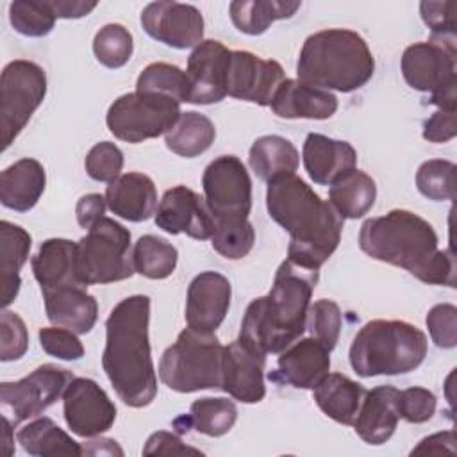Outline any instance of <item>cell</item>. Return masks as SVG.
<instances>
[{
    "label": "cell",
    "instance_id": "8fae6325",
    "mask_svg": "<svg viewBox=\"0 0 457 457\" xmlns=\"http://www.w3.org/2000/svg\"><path fill=\"white\" fill-rule=\"evenodd\" d=\"M204 198L216 221L248 220L252 180L236 155H220L207 164L202 177Z\"/></svg>",
    "mask_w": 457,
    "mask_h": 457
},
{
    "label": "cell",
    "instance_id": "277c9868",
    "mask_svg": "<svg viewBox=\"0 0 457 457\" xmlns=\"http://www.w3.org/2000/svg\"><path fill=\"white\" fill-rule=\"evenodd\" d=\"M316 284L318 270L286 259L275 273L270 293L248 303L237 339L262 355L286 350L305 330Z\"/></svg>",
    "mask_w": 457,
    "mask_h": 457
},
{
    "label": "cell",
    "instance_id": "74e56055",
    "mask_svg": "<svg viewBox=\"0 0 457 457\" xmlns=\"http://www.w3.org/2000/svg\"><path fill=\"white\" fill-rule=\"evenodd\" d=\"M136 91L143 93H159L173 100L189 102L191 86L186 71L175 64L168 62H152L137 77Z\"/></svg>",
    "mask_w": 457,
    "mask_h": 457
},
{
    "label": "cell",
    "instance_id": "d590c367",
    "mask_svg": "<svg viewBox=\"0 0 457 457\" xmlns=\"http://www.w3.org/2000/svg\"><path fill=\"white\" fill-rule=\"evenodd\" d=\"M216 137L214 123L196 111L182 112L177 123L166 132L164 143L173 154L191 159L211 148Z\"/></svg>",
    "mask_w": 457,
    "mask_h": 457
},
{
    "label": "cell",
    "instance_id": "6da1fadb",
    "mask_svg": "<svg viewBox=\"0 0 457 457\" xmlns=\"http://www.w3.org/2000/svg\"><path fill=\"white\" fill-rule=\"evenodd\" d=\"M437 245L434 227L405 209L370 218L359 232V246L371 259L403 268L425 284L455 287V257Z\"/></svg>",
    "mask_w": 457,
    "mask_h": 457
},
{
    "label": "cell",
    "instance_id": "d4e9b609",
    "mask_svg": "<svg viewBox=\"0 0 457 457\" xmlns=\"http://www.w3.org/2000/svg\"><path fill=\"white\" fill-rule=\"evenodd\" d=\"M270 107L277 116L286 120H327L337 111V98L330 91L286 79L278 86Z\"/></svg>",
    "mask_w": 457,
    "mask_h": 457
},
{
    "label": "cell",
    "instance_id": "f1b7e54d",
    "mask_svg": "<svg viewBox=\"0 0 457 457\" xmlns=\"http://www.w3.org/2000/svg\"><path fill=\"white\" fill-rule=\"evenodd\" d=\"M30 246L32 237L25 228L7 220L0 221V296L4 309L18 296L20 270L27 262Z\"/></svg>",
    "mask_w": 457,
    "mask_h": 457
},
{
    "label": "cell",
    "instance_id": "4fadbf2b",
    "mask_svg": "<svg viewBox=\"0 0 457 457\" xmlns=\"http://www.w3.org/2000/svg\"><path fill=\"white\" fill-rule=\"evenodd\" d=\"M66 425L80 437H96L107 432L116 420V405L107 393L86 377H73L62 393Z\"/></svg>",
    "mask_w": 457,
    "mask_h": 457
},
{
    "label": "cell",
    "instance_id": "2e32d148",
    "mask_svg": "<svg viewBox=\"0 0 457 457\" xmlns=\"http://www.w3.org/2000/svg\"><path fill=\"white\" fill-rule=\"evenodd\" d=\"M286 80L282 66L246 50H232L227 73V95L257 105H270Z\"/></svg>",
    "mask_w": 457,
    "mask_h": 457
},
{
    "label": "cell",
    "instance_id": "ac0fdd59",
    "mask_svg": "<svg viewBox=\"0 0 457 457\" xmlns=\"http://www.w3.org/2000/svg\"><path fill=\"white\" fill-rule=\"evenodd\" d=\"M228 61L230 50L216 39H204L195 46L186 70L191 86L189 104L207 105L227 96Z\"/></svg>",
    "mask_w": 457,
    "mask_h": 457
},
{
    "label": "cell",
    "instance_id": "5bb4252c",
    "mask_svg": "<svg viewBox=\"0 0 457 457\" xmlns=\"http://www.w3.org/2000/svg\"><path fill=\"white\" fill-rule=\"evenodd\" d=\"M405 82L421 93H436L455 77V41L434 39L414 43L402 55Z\"/></svg>",
    "mask_w": 457,
    "mask_h": 457
},
{
    "label": "cell",
    "instance_id": "8992f818",
    "mask_svg": "<svg viewBox=\"0 0 457 457\" xmlns=\"http://www.w3.org/2000/svg\"><path fill=\"white\" fill-rule=\"evenodd\" d=\"M427 336L402 320H371L350 346L352 370L364 378L402 375L416 370L427 357Z\"/></svg>",
    "mask_w": 457,
    "mask_h": 457
},
{
    "label": "cell",
    "instance_id": "f5cc1de1",
    "mask_svg": "<svg viewBox=\"0 0 457 457\" xmlns=\"http://www.w3.org/2000/svg\"><path fill=\"white\" fill-rule=\"evenodd\" d=\"M105 196L98 195V193H89L80 196V200L75 205V214H77V221L82 228H91L96 221H100L105 214Z\"/></svg>",
    "mask_w": 457,
    "mask_h": 457
},
{
    "label": "cell",
    "instance_id": "e0dca14e",
    "mask_svg": "<svg viewBox=\"0 0 457 457\" xmlns=\"http://www.w3.org/2000/svg\"><path fill=\"white\" fill-rule=\"evenodd\" d=\"M155 225L173 236L186 234L205 241L212 237L216 220L204 196L186 186H175L162 195L155 209Z\"/></svg>",
    "mask_w": 457,
    "mask_h": 457
},
{
    "label": "cell",
    "instance_id": "5b68a950",
    "mask_svg": "<svg viewBox=\"0 0 457 457\" xmlns=\"http://www.w3.org/2000/svg\"><path fill=\"white\" fill-rule=\"evenodd\" d=\"M373 71L375 59L368 43L348 29H325L311 34L296 62L300 82L339 93L362 87Z\"/></svg>",
    "mask_w": 457,
    "mask_h": 457
},
{
    "label": "cell",
    "instance_id": "6f0895ef",
    "mask_svg": "<svg viewBox=\"0 0 457 457\" xmlns=\"http://www.w3.org/2000/svg\"><path fill=\"white\" fill-rule=\"evenodd\" d=\"M89 446H82L84 453H89V455H123V450L116 445L114 439H105V437H100V439H93L89 441Z\"/></svg>",
    "mask_w": 457,
    "mask_h": 457
},
{
    "label": "cell",
    "instance_id": "1f68e13d",
    "mask_svg": "<svg viewBox=\"0 0 457 457\" xmlns=\"http://www.w3.org/2000/svg\"><path fill=\"white\" fill-rule=\"evenodd\" d=\"M375 198V180L357 168L339 177L328 189V202L343 220L362 218L373 207Z\"/></svg>",
    "mask_w": 457,
    "mask_h": 457
},
{
    "label": "cell",
    "instance_id": "cb8c5ba5",
    "mask_svg": "<svg viewBox=\"0 0 457 457\" xmlns=\"http://www.w3.org/2000/svg\"><path fill=\"white\" fill-rule=\"evenodd\" d=\"M400 391L393 386H377L366 391L353 421L355 434L368 445H382L391 439L400 421Z\"/></svg>",
    "mask_w": 457,
    "mask_h": 457
},
{
    "label": "cell",
    "instance_id": "9c48e42d",
    "mask_svg": "<svg viewBox=\"0 0 457 457\" xmlns=\"http://www.w3.org/2000/svg\"><path fill=\"white\" fill-rule=\"evenodd\" d=\"M180 114V104L166 95L132 91L111 104L105 123L114 137L141 143L166 134Z\"/></svg>",
    "mask_w": 457,
    "mask_h": 457
},
{
    "label": "cell",
    "instance_id": "4316f807",
    "mask_svg": "<svg viewBox=\"0 0 457 457\" xmlns=\"http://www.w3.org/2000/svg\"><path fill=\"white\" fill-rule=\"evenodd\" d=\"M46 173L39 161L25 157L0 173V202L16 212L30 211L41 198Z\"/></svg>",
    "mask_w": 457,
    "mask_h": 457
},
{
    "label": "cell",
    "instance_id": "4dcf8cb0",
    "mask_svg": "<svg viewBox=\"0 0 457 457\" xmlns=\"http://www.w3.org/2000/svg\"><path fill=\"white\" fill-rule=\"evenodd\" d=\"M298 150L295 145L282 136H261L253 141L248 154V162L253 173L271 182L280 177L295 175L298 168Z\"/></svg>",
    "mask_w": 457,
    "mask_h": 457
},
{
    "label": "cell",
    "instance_id": "484cf974",
    "mask_svg": "<svg viewBox=\"0 0 457 457\" xmlns=\"http://www.w3.org/2000/svg\"><path fill=\"white\" fill-rule=\"evenodd\" d=\"M107 207L129 221H145L157 209V189L154 180L137 171L123 173L105 189Z\"/></svg>",
    "mask_w": 457,
    "mask_h": 457
},
{
    "label": "cell",
    "instance_id": "60d3db41",
    "mask_svg": "<svg viewBox=\"0 0 457 457\" xmlns=\"http://www.w3.org/2000/svg\"><path fill=\"white\" fill-rule=\"evenodd\" d=\"M418 191L434 202L455 198V164L445 159H428L416 171Z\"/></svg>",
    "mask_w": 457,
    "mask_h": 457
},
{
    "label": "cell",
    "instance_id": "db71d44e",
    "mask_svg": "<svg viewBox=\"0 0 457 457\" xmlns=\"http://www.w3.org/2000/svg\"><path fill=\"white\" fill-rule=\"evenodd\" d=\"M455 455V432L453 430H445V432H437L432 434L425 439L420 441V445L416 448H412L411 455Z\"/></svg>",
    "mask_w": 457,
    "mask_h": 457
},
{
    "label": "cell",
    "instance_id": "836d02e7",
    "mask_svg": "<svg viewBox=\"0 0 457 457\" xmlns=\"http://www.w3.org/2000/svg\"><path fill=\"white\" fill-rule=\"evenodd\" d=\"M18 443L29 455L36 457H79L84 453L82 446L46 416L21 427L18 430Z\"/></svg>",
    "mask_w": 457,
    "mask_h": 457
},
{
    "label": "cell",
    "instance_id": "7a4b0ae2",
    "mask_svg": "<svg viewBox=\"0 0 457 457\" xmlns=\"http://www.w3.org/2000/svg\"><path fill=\"white\" fill-rule=\"evenodd\" d=\"M266 207L270 218L289 234V261L320 270L336 252L345 220L300 177L268 182Z\"/></svg>",
    "mask_w": 457,
    "mask_h": 457
},
{
    "label": "cell",
    "instance_id": "bcb514c9",
    "mask_svg": "<svg viewBox=\"0 0 457 457\" xmlns=\"http://www.w3.org/2000/svg\"><path fill=\"white\" fill-rule=\"evenodd\" d=\"M427 328L437 348L450 350L457 345V307L437 303L427 314Z\"/></svg>",
    "mask_w": 457,
    "mask_h": 457
},
{
    "label": "cell",
    "instance_id": "11a10c76",
    "mask_svg": "<svg viewBox=\"0 0 457 457\" xmlns=\"http://www.w3.org/2000/svg\"><path fill=\"white\" fill-rule=\"evenodd\" d=\"M57 18H82L87 16L96 2H80V0H48Z\"/></svg>",
    "mask_w": 457,
    "mask_h": 457
},
{
    "label": "cell",
    "instance_id": "e575fe53",
    "mask_svg": "<svg viewBox=\"0 0 457 457\" xmlns=\"http://www.w3.org/2000/svg\"><path fill=\"white\" fill-rule=\"evenodd\" d=\"M300 2L282 0H236L230 2L228 12L236 29L248 36H259L277 20L291 18L298 9Z\"/></svg>",
    "mask_w": 457,
    "mask_h": 457
},
{
    "label": "cell",
    "instance_id": "680465c9",
    "mask_svg": "<svg viewBox=\"0 0 457 457\" xmlns=\"http://www.w3.org/2000/svg\"><path fill=\"white\" fill-rule=\"evenodd\" d=\"M2 427H4V443H5V448H4V453L5 455H11L12 453V423L9 421V418H5V416H2Z\"/></svg>",
    "mask_w": 457,
    "mask_h": 457
},
{
    "label": "cell",
    "instance_id": "7bdbcfd3",
    "mask_svg": "<svg viewBox=\"0 0 457 457\" xmlns=\"http://www.w3.org/2000/svg\"><path fill=\"white\" fill-rule=\"evenodd\" d=\"M341 309L336 302L321 298L309 305L307 323L311 337L320 341L328 352H332L337 345L341 332Z\"/></svg>",
    "mask_w": 457,
    "mask_h": 457
},
{
    "label": "cell",
    "instance_id": "d6a6232c",
    "mask_svg": "<svg viewBox=\"0 0 457 457\" xmlns=\"http://www.w3.org/2000/svg\"><path fill=\"white\" fill-rule=\"evenodd\" d=\"M237 420V407L228 398H198L191 403L189 414L180 416L173 421L179 432L195 428L200 434L220 437L227 434Z\"/></svg>",
    "mask_w": 457,
    "mask_h": 457
},
{
    "label": "cell",
    "instance_id": "681fc988",
    "mask_svg": "<svg viewBox=\"0 0 457 457\" xmlns=\"http://www.w3.org/2000/svg\"><path fill=\"white\" fill-rule=\"evenodd\" d=\"M436 395L425 387H407L398 395L400 418L409 423H425L436 412Z\"/></svg>",
    "mask_w": 457,
    "mask_h": 457
},
{
    "label": "cell",
    "instance_id": "52a82bcc",
    "mask_svg": "<svg viewBox=\"0 0 457 457\" xmlns=\"http://www.w3.org/2000/svg\"><path fill=\"white\" fill-rule=\"evenodd\" d=\"M223 346L214 332L184 328L159 361L161 380L177 393L221 389Z\"/></svg>",
    "mask_w": 457,
    "mask_h": 457
},
{
    "label": "cell",
    "instance_id": "3957f363",
    "mask_svg": "<svg viewBox=\"0 0 457 457\" xmlns=\"http://www.w3.org/2000/svg\"><path fill=\"white\" fill-rule=\"evenodd\" d=\"M148 323L150 298L146 295L123 298L105 321L102 366L118 398L134 409L150 405L157 395Z\"/></svg>",
    "mask_w": 457,
    "mask_h": 457
},
{
    "label": "cell",
    "instance_id": "ba28073f",
    "mask_svg": "<svg viewBox=\"0 0 457 457\" xmlns=\"http://www.w3.org/2000/svg\"><path fill=\"white\" fill-rule=\"evenodd\" d=\"M130 232L112 218H102L77 243V275L84 286L111 284L134 275Z\"/></svg>",
    "mask_w": 457,
    "mask_h": 457
},
{
    "label": "cell",
    "instance_id": "8d00e7d4",
    "mask_svg": "<svg viewBox=\"0 0 457 457\" xmlns=\"http://www.w3.org/2000/svg\"><path fill=\"white\" fill-rule=\"evenodd\" d=\"M177 259V248L166 239L154 234L141 236L132 250L134 271L152 280L170 277L175 271Z\"/></svg>",
    "mask_w": 457,
    "mask_h": 457
},
{
    "label": "cell",
    "instance_id": "f6af8a7d",
    "mask_svg": "<svg viewBox=\"0 0 457 457\" xmlns=\"http://www.w3.org/2000/svg\"><path fill=\"white\" fill-rule=\"evenodd\" d=\"M29 348V332L23 320L4 309L0 316V361L9 362L25 355Z\"/></svg>",
    "mask_w": 457,
    "mask_h": 457
},
{
    "label": "cell",
    "instance_id": "9f6ffc18",
    "mask_svg": "<svg viewBox=\"0 0 457 457\" xmlns=\"http://www.w3.org/2000/svg\"><path fill=\"white\" fill-rule=\"evenodd\" d=\"M455 84L457 80L443 86L436 93L430 95V104L437 105L441 111H455L457 109V95H455Z\"/></svg>",
    "mask_w": 457,
    "mask_h": 457
},
{
    "label": "cell",
    "instance_id": "ab89813d",
    "mask_svg": "<svg viewBox=\"0 0 457 457\" xmlns=\"http://www.w3.org/2000/svg\"><path fill=\"white\" fill-rule=\"evenodd\" d=\"M93 52L102 66L111 70L121 68L130 61L134 52L132 34L120 23H107L95 34Z\"/></svg>",
    "mask_w": 457,
    "mask_h": 457
},
{
    "label": "cell",
    "instance_id": "7402d4cb",
    "mask_svg": "<svg viewBox=\"0 0 457 457\" xmlns=\"http://www.w3.org/2000/svg\"><path fill=\"white\" fill-rule=\"evenodd\" d=\"M302 157L307 175L320 186H330L345 173L355 170L357 164V152L348 141L332 139L318 132L307 134Z\"/></svg>",
    "mask_w": 457,
    "mask_h": 457
},
{
    "label": "cell",
    "instance_id": "ee69618b",
    "mask_svg": "<svg viewBox=\"0 0 457 457\" xmlns=\"http://www.w3.org/2000/svg\"><path fill=\"white\" fill-rule=\"evenodd\" d=\"M84 166L93 180L111 184L123 168V152L111 141H100L87 152Z\"/></svg>",
    "mask_w": 457,
    "mask_h": 457
},
{
    "label": "cell",
    "instance_id": "7c38bea8",
    "mask_svg": "<svg viewBox=\"0 0 457 457\" xmlns=\"http://www.w3.org/2000/svg\"><path fill=\"white\" fill-rule=\"evenodd\" d=\"M73 375L55 364H43L16 382L0 384L2 416L12 425L43 414L64 393Z\"/></svg>",
    "mask_w": 457,
    "mask_h": 457
},
{
    "label": "cell",
    "instance_id": "83f0119b",
    "mask_svg": "<svg viewBox=\"0 0 457 457\" xmlns=\"http://www.w3.org/2000/svg\"><path fill=\"white\" fill-rule=\"evenodd\" d=\"M32 271L41 289L84 286L77 275V243L70 239L52 237L41 243L32 257Z\"/></svg>",
    "mask_w": 457,
    "mask_h": 457
},
{
    "label": "cell",
    "instance_id": "44dd1931",
    "mask_svg": "<svg viewBox=\"0 0 457 457\" xmlns=\"http://www.w3.org/2000/svg\"><path fill=\"white\" fill-rule=\"evenodd\" d=\"M330 370V352L314 337L296 339L280 352L271 380L286 382L298 389H314Z\"/></svg>",
    "mask_w": 457,
    "mask_h": 457
},
{
    "label": "cell",
    "instance_id": "f546056e",
    "mask_svg": "<svg viewBox=\"0 0 457 457\" xmlns=\"http://www.w3.org/2000/svg\"><path fill=\"white\" fill-rule=\"evenodd\" d=\"M366 389L341 373H327L312 389L316 405L334 421L353 425Z\"/></svg>",
    "mask_w": 457,
    "mask_h": 457
},
{
    "label": "cell",
    "instance_id": "30bf717a",
    "mask_svg": "<svg viewBox=\"0 0 457 457\" xmlns=\"http://www.w3.org/2000/svg\"><path fill=\"white\" fill-rule=\"evenodd\" d=\"M45 95L46 73L39 64L16 59L4 66L0 79L2 150H7L25 129Z\"/></svg>",
    "mask_w": 457,
    "mask_h": 457
},
{
    "label": "cell",
    "instance_id": "7dc6e473",
    "mask_svg": "<svg viewBox=\"0 0 457 457\" xmlns=\"http://www.w3.org/2000/svg\"><path fill=\"white\" fill-rule=\"evenodd\" d=\"M455 9L453 0L445 2H421L420 14L425 25L430 29L434 39H452L455 41Z\"/></svg>",
    "mask_w": 457,
    "mask_h": 457
},
{
    "label": "cell",
    "instance_id": "f35d334b",
    "mask_svg": "<svg viewBox=\"0 0 457 457\" xmlns=\"http://www.w3.org/2000/svg\"><path fill=\"white\" fill-rule=\"evenodd\" d=\"M55 12L48 0H14L9 5L12 29L27 37H43L55 25Z\"/></svg>",
    "mask_w": 457,
    "mask_h": 457
},
{
    "label": "cell",
    "instance_id": "816d5d0a",
    "mask_svg": "<svg viewBox=\"0 0 457 457\" xmlns=\"http://www.w3.org/2000/svg\"><path fill=\"white\" fill-rule=\"evenodd\" d=\"M457 136L455 111H436L423 123V137L430 143H446Z\"/></svg>",
    "mask_w": 457,
    "mask_h": 457
},
{
    "label": "cell",
    "instance_id": "603a6c76",
    "mask_svg": "<svg viewBox=\"0 0 457 457\" xmlns=\"http://www.w3.org/2000/svg\"><path fill=\"white\" fill-rule=\"evenodd\" d=\"M45 311L50 323L68 328L75 334H87L98 318V303L86 286H64L55 289H41Z\"/></svg>",
    "mask_w": 457,
    "mask_h": 457
},
{
    "label": "cell",
    "instance_id": "c3c4849f",
    "mask_svg": "<svg viewBox=\"0 0 457 457\" xmlns=\"http://www.w3.org/2000/svg\"><path fill=\"white\" fill-rule=\"evenodd\" d=\"M39 345L48 355L62 361H77L84 355V346L77 334L62 327L39 328Z\"/></svg>",
    "mask_w": 457,
    "mask_h": 457
},
{
    "label": "cell",
    "instance_id": "ffe728a7",
    "mask_svg": "<svg viewBox=\"0 0 457 457\" xmlns=\"http://www.w3.org/2000/svg\"><path fill=\"white\" fill-rule=\"evenodd\" d=\"M232 286L218 271L198 273L189 287L186 300L187 327L200 332H216L230 307Z\"/></svg>",
    "mask_w": 457,
    "mask_h": 457
},
{
    "label": "cell",
    "instance_id": "b9f144b4",
    "mask_svg": "<svg viewBox=\"0 0 457 457\" xmlns=\"http://www.w3.org/2000/svg\"><path fill=\"white\" fill-rule=\"evenodd\" d=\"M253 243H255V230L248 220L216 221L211 245L221 257L230 261L243 259L253 248Z\"/></svg>",
    "mask_w": 457,
    "mask_h": 457
},
{
    "label": "cell",
    "instance_id": "d6986e66",
    "mask_svg": "<svg viewBox=\"0 0 457 457\" xmlns=\"http://www.w3.org/2000/svg\"><path fill=\"white\" fill-rule=\"evenodd\" d=\"M266 355L248 348L239 339L223 346L221 389L243 403H257L266 396Z\"/></svg>",
    "mask_w": 457,
    "mask_h": 457
},
{
    "label": "cell",
    "instance_id": "9a60e30c",
    "mask_svg": "<svg viewBox=\"0 0 457 457\" xmlns=\"http://www.w3.org/2000/svg\"><path fill=\"white\" fill-rule=\"evenodd\" d=\"M141 25L152 39L177 50H186L204 41V16L191 4L152 2L141 12Z\"/></svg>",
    "mask_w": 457,
    "mask_h": 457
},
{
    "label": "cell",
    "instance_id": "f907efd6",
    "mask_svg": "<svg viewBox=\"0 0 457 457\" xmlns=\"http://www.w3.org/2000/svg\"><path fill=\"white\" fill-rule=\"evenodd\" d=\"M143 453H145V455H184V453L202 455L200 450L184 445L179 436H175V434H171V432H166V430L154 432V434L146 439V445H145V448H143Z\"/></svg>",
    "mask_w": 457,
    "mask_h": 457
}]
</instances>
